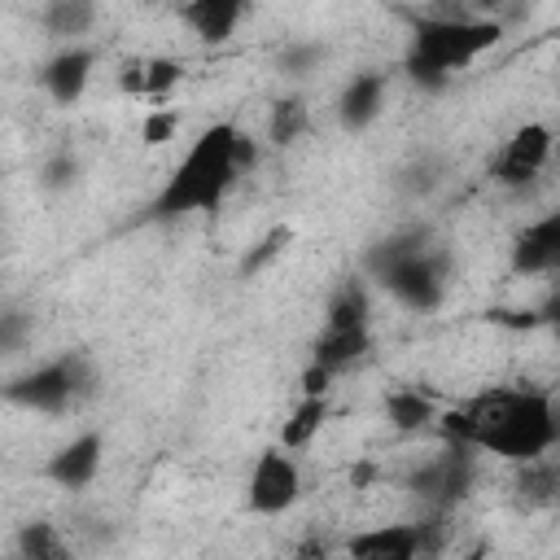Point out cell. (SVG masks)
<instances>
[{"label":"cell","instance_id":"6da1fadb","mask_svg":"<svg viewBox=\"0 0 560 560\" xmlns=\"http://www.w3.org/2000/svg\"><path fill=\"white\" fill-rule=\"evenodd\" d=\"M433 429L442 433V442L508 464L538 459L560 446L556 398L542 385H490L455 407H438Z\"/></svg>","mask_w":560,"mask_h":560},{"label":"cell","instance_id":"7a4b0ae2","mask_svg":"<svg viewBox=\"0 0 560 560\" xmlns=\"http://www.w3.org/2000/svg\"><path fill=\"white\" fill-rule=\"evenodd\" d=\"M236 131H241L236 122H210L206 131H197L192 144L184 149V158L175 162V171L166 175V184L158 188L149 219L175 223L188 214H214L241 179L236 158H232Z\"/></svg>","mask_w":560,"mask_h":560},{"label":"cell","instance_id":"3957f363","mask_svg":"<svg viewBox=\"0 0 560 560\" xmlns=\"http://www.w3.org/2000/svg\"><path fill=\"white\" fill-rule=\"evenodd\" d=\"M503 39V26L494 18L477 13H433L411 22L407 48H402V70L420 88H446L451 74L468 70L477 57H486Z\"/></svg>","mask_w":560,"mask_h":560},{"label":"cell","instance_id":"277c9868","mask_svg":"<svg viewBox=\"0 0 560 560\" xmlns=\"http://www.w3.org/2000/svg\"><path fill=\"white\" fill-rule=\"evenodd\" d=\"M92 394H96V363L83 350H61L0 385L4 402L22 411H39V416H66Z\"/></svg>","mask_w":560,"mask_h":560},{"label":"cell","instance_id":"5b68a950","mask_svg":"<svg viewBox=\"0 0 560 560\" xmlns=\"http://www.w3.org/2000/svg\"><path fill=\"white\" fill-rule=\"evenodd\" d=\"M372 284H381L398 306H407L416 315L438 311L446 302V293H451V254L433 241L429 249H420V254L394 262L389 271H381Z\"/></svg>","mask_w":560,"mask_h":560},{"label":"cell","instance_id":"8992f818","mask_svg":"<svg viewBox=\"0 0 560 560\" xmlns=\"http://www.w3.org/2000/svg\"><path fill=\"white\" fill-rule=\"evenodd\" d=\"M446 512L433 508L429 521H398V525H368L341 542L346 556L354 560H416V556H438L442 551V521Z\"/></svg>","mask_w":560,"mask_h":560},{"label":"cell","instance_id":"52a82bcc","mask_svg":"<svg viewBox=\"0 0 560 560\" xmlns=\"http://www.w3.org/2000/svg\"><path fill=\"white\" fill-rule=\"evenodd\" d=\"M298 499H302V468L293 451H284L280 442L262 446L245 477V508L254 516H284L298 508Z\"/></svg>","mask_w":560,"mask_h":560},{"label":"cell","instance_id":"ba28073f","mask_svg":"<svg viewBox=\"0 0 560 560\" xmlns=\"http://www.w3.org/2000/svg\"><path fill=\"white\" fill-rule=\"evenodd\" d=\"M551 149H556V131H551L547 122L529 118V122H521V127L503 140L490 179H494L499 188H508V192H525V188L547 171Z\"/></svg>","mask_w":560,"mask_h":560},{"label":"cell","instance_id":"9c48e42d","mask_svg":"<svg viewBox=\"0 0 560 560\" xmlns=\"http://www.w3.org/2000/svg\"><path fill=\"white\" fill-rule=\"evenodd\" d=\"M96 44L79 39V44H57V52L39 66V88L48 92L52 105H79L83 92L92 88L96 74Z\"/></svg>","mask_w":560,"mask_h":560},{"label":"cell","instance_id":"30bf717a","mask_svg":"<svg viewBox=\"0 0 560 560\" xmlns=\"http://www.w3.org/2000/svg\"><path fill=\"white\" fill-rule=\"evenodd\" d=\"M105 464V433L101 429H83L70 442H61L48 459H44V477L57 490H88L101 477Z\"/></svg>","mask_w":560,"mask_h":560},{"label":"cell","instance_id":"8fae6325","mask_svg":"<svg viewBox=\"0 0 560 560\" xmlns=\"http://www.w3.org/2000/svg\"><path fill=\"white\" fill-rule=\"evenodd\" d=\"M508 267L516 276H551L560 267V210L529 219L508 249Z\"/></svg>","mask_w":560,"mask_h":560},{"label":"cell","instance_id":"7c38bea8","mask_svg":"<svg viewBox=\"0 0 560 560\" xmlns=\"http://www.w3.org/2000/svg\"><path fill=\"white\" fill-rule=\"evenodd\" d=\"M385 101H389V74L385 70H359L346 79V88L337 92V127L359 136L368 131L381 114H385Z\"/></svg>","mask_w":560,"mask_h":560},{"label":"cell","instance_id":"4fadbf2b","mask_svg":"<svg viewBox=\"0 0 560 560\" xmlns=\"http://www.w3.org/2000/svg\"><path fill=\"white\" fill-rule=\"evenodd\" d=\"M372 354V324H324L311 341V363L328 368L332 376L350 372Z\"/></svg>","mask_w":560,"mask_h":560},{"label":"cell","instance_id":"5bb4252c","mask_svg":"<svg viewBox=\"0 0 560 560\" xmlns=\"http://www.w3.org/2000/svg\"><path fill=\"white\" fill-rule=\"evenodd\" d=\"M249 13V0H184L179 4V22L188 26L192 39L219 48L236 35V26L245 22Z\"/></svg>","mask_w":560,"mask_h":560},{"label":"cell","instance_id":"9a60e30c","mask_svg":"<svg viewBox=\"0 0 560 560\" xmlns=\"http://www.w3.org/2000/svg\"><path fill=\"white\" fill-rule=\"evenodd\" d=\"M433 241H438V236H433L429 223H402V228L385 232V236H381L376 245H368V254H363V271H368V280H376V276L389 271L394 262H402V258L429 249Z\"/></svg>","mask_w":560,"mask_h":560},{"label":"cell","instance_id":"2e32d148","mask_svg":"<svg viewBox=\"0 0 560 560\" xmlns=\"http://www.w3.org/2000/svg\"><path fill=\"white\" fill-rule=\"evenodd\" d=\"M96 18H101V4L96 0H44V9H39V26L57 44L88 39L92 26H96Z\"/></svg>","mask_w":560,"mask_h":560},{"label":"cell","instance_id":"e0dca14e","mask_svg":"<svg viewBox=\"0 0 560 560\" xmlns=\"http://www.w3.org/2000/svg\"><path fill=\"white\" fill-rule=\"evenodd\" d=\"M324 324H372V280L346 276L324 302Z\"/></svg>","mask_w":560,"mask_h":560},{"label":"cell","instance_id":"ac0fdd59","mask_svg":"<svg viewBox=\"0 0 560 560\" xmlns=\"http://www.w3.org/2000/svg\"><path fill=\"white\" fill-rule=\"evenodd\" d=\"M324 424H328V394H302L298 407L289 411V420L280 424V446L298 455L319 438Z\"/></svg>","mask_w":560,"mask_h":560},{"label":"cell","instance_id":"d6986e66","mask_svg":"<svg viewBox=\"0 0 560 560\" xmlns=\"http://www.w3.org/2000/svg\"><path fill=\"white\" fill-rule=\"evenodd\" d=\"M433 416H438V402L411 385H398L385 394V420L398 433H424V429H433Z\"/></svg>","mask_w":560,"mask_h":560},{"label":"cell","instance_id":"ffe728a7","mask_svg":"<svg viewBox=\"0 0 560 560\" xmlns=\"http://www.w3.org/2000/svg\"><path fill=\"white\" fill-rule=\"evenodd\" d=\"M13 551L22 560H66L70 556V538L52 521H22L13 529Z\"/></svg>","mask_w":560,"mask_h":560},{"label":"cell","instance_id":"44dd1931","mask_svg":"<svg viewBox=\"0 0 560 560\" xmlns=\"http://www.w3.org/2000/svg\"><path fill=\"white\" fill-rule=\"evenodd\" d=\"M311 105H306V96H280L276 105H271V114H267V140L276 144V149H293L306 131H311Z\"/></svg>","mask_w":560,"mask_h":560},{"label":"cell","instance_id":"7402d4cb","mask_svg":"<svg viewBox=\"0 0 560 560\" xmlns=\"http://www.w3.org/2000/svg\"><path fill=\"white\" fill-rule=\"evenodd\" d=\"M35 337V311L31 306H0V359L4 354H22Z\"/></svg>","mask_w":560,"mask_h":560},{"label":"cell","instance_id":"603a6c76","mask_svg":"<svg viewBox=\"0 0 560 560\" xmlns=\"http://www.w3.org/2000/svg\"><path fill=\"white\" fill-rule=\"evenodd\" d=\"M289 241H293V228H267V232L245 249V258H241V276H258L267 262H276V258L289 249Z\"/></svg>","mask_w":560,"mask_h":560},{"label":"cell","instance_id":"cb8c5ba5","mask_svg":"<svg viewBox=\"0 0 560 560\" xmlns=\"http://www.w3.org/2000/svg\"><path fill=\"white\" fill-rule=\"evenodd\" d=\"M319 61H324V44H315V39H298V44H284V48H280V57H276L280 74H289V79H302V74L319 70Z\"/></svg>","mask_w":560,"mask_h":560},{"label":"cell","instance_id":"d4e9b609","mask_svg":"<svg viewBox=\"0 0 560 560\" xmlns=\"http://www.w3.org/2000/svg\"><path fill=\"white\" fill-rule=\"evenodd\" d=\"M74 179H79V158H74L70 149H57V153H48V158H44L39 184H44L48 192H66Z\"/></svg>","mask_w":560,"mask_h":560},{"label":"cell","instance_id":"484cf974","mask_svg":"<svg viewBox=\"0 0 560 560\" xmlns=\"http://www.w3.org/2000/svg\"><path fill=\"white\" fill-rule=\"evenodd\" d=\"M184 79V70H179V61L175 57H144V96H166L175 83Z\"/></svg>","mask_w":560,"mask_h":560},{"label":"cell","instance_id":"4316f807","mask_svg":"<svg viewBox=\"0 0 560 560\" xmlns=\"http://www.w3.org/2000/svg\"><path fill=\"white\" fill-rule=\"evenodd\" d=\"M175 131H179V114L166 109V105H158V109H149V114L140 118V144H149V149L175 140Z\"/></svg>","mask_w":560,"mask_h":560},{"label":"cell","instance_id":"83f0119b","mask_svg":"<svg viewBox=\"0 0 560 560\" xmlns=\"http://www.w3.org/2000/svg\"><path fill=\"white\" fill-rule=\"evenodd\" d=\"M398 184H402L411 197H424V192L438 184V166H433L429 158H420V162H411V166L398 175Z\"/></svg>","mask_w":560,"mask_h":560},{"label":"cell","instance_id":"f1b7e54d","mask_svg":"<svg viewBox=\"0 0 560 560\" xmlns=\"http://www.w3.org/2000/svg\"><path fill=\"white\" fill-rule=\"evenodd\" d=\"M516 9H525V0H468V13H477V18H494L499 26H508V18H512Z\"/></svg>","mask_w":560,"mask_h":560},{"label":"cell","instance_id":"f546056e","mask_svg":"<svg viewBox=\"0 0 560 560\" xmlns=\"http://www.w3.org/2000/svg\"><path fill=\"white\" fill-rule=\"evenodd\" d=\"M118 92L122 96H144V57H131L118 66Z\"/></svg>","mask_w":560,"mask_h":560},{"label":"cell","instance_id":"4dcf8cb0","mask_svg":"<svg viewBox=\"0 0 560 560\" xmlns=\"http://www.w3.org/2000/svg\"><path fill=\"white\" fill-rule=\"evenodd\" d=\"M332 381H337V376H332L328 368L306 363V368H302V376H298V389H302V394H328V389H332Z\"/></svg>","mask_w":560,"mask_h":560}]
</instances>
